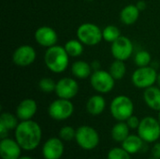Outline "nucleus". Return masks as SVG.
I'll return each mask as SVG.
<instances>
[{"mask_svg":"<svg viewBox=\"0 0 160 159\" xmlns=\"http://www.w3.org/2000/svg\"><path fill=\"white\" fill-rule=\"evenodd\" d=\"M42 139L40 126L33 121H21L15 128V140L24 151H34L38 147Z\"/></svg>","mask_w":160,"mask_h":159,"instance_id":"f257e3e1","label":"nucleus"},{"mask_svg":"<svg viewBox=\"0 0 160 159\" xmlns=\"http://www.w3.org/2000/svg\"><path fill=\"white\" fill-rule=\"evenodd\" d=\"M69 57L64 47L54 45L47 48L44 54V63L50 71L58 74L66 71L69 64Z\"/></svg>","mask_w":160,"mask_h":159,"instance_id":"f03ea898","label":"nucleus"},{"mask_svg":"<svg viewBox=\"0 0 160 159\" xmlns=\"http://www.w3.org/2000/svg\"><path fill=\"white\" fill-rule=\"evenodd\" d=\"M110 112L116 121L126 122L134 113V103L128 96H117L111 102Z\"/></svg>","mask_w":160,"mask_h":159,"instance_id":"7ed1b4c3","label":"nucleus"},{"mask_svg":"<svg viewBox=\"0 0 160 159\" xmlns=\"http://www.w3.org/2000/svg\"><path fill=\"white\" fill-rule=\"evenodd\" d=\"M75 141L82 150L92 151L98 146L100 138L98 132L94 127L82 126L76 129Z\"/></svg>","mask_w":160,"mask_h":159,"instance_id":"20e7f679","label":"nucleus"},{"mask_svg":"<svg viewBox=\"0 0 160 159\" xmlns=\"http://www.w3.org/2000/svg\"><path fill=\"white\" fill-rule=\"evenodd\" d=\"M137 130L138 135L147 143H155L160 138L159 122L152 116L142 118Z\"/></svg>","mask_w":160,"mask_h":159,"instance_id":"39448f33","label":"nucleus"},{"mask_svg":"<svg viewBox=\"0 0 160 159\" xmlns=\"http://www.w3.org/2000/svg\"><path fill=\"white\" fill-rule=\"evenodd\" d=\"M77 37L86 46H96L102 39V30L93 22H84L77 29Z\"/></svg>","mask_w":160,"mask_h":159,"instance_id":"423d86ee","label":"nucleus"},{"mask_svg":"<svg viewBox=\"0 0 160 159\" xmlns=\"http://www.w3.org/2000/svg\"><path fill=\"white\" fill-rule=\"evenodd\" d=\"M158 72L152 67H138L131 76V82L134 86L140 89H146L153 86L158 81Z\"/></svg>","mask_w":160,"mask_h":159,"instance_id":"0eeeda50","label":"nucleus"},{"mask_svg":"<svg viewBox=\"0 0 160 159\" xmlns=\"http://www.w3.org/2000/svg\"><path fill=\"white\" fill-rule=\"evenodd\" d=\"M90 83L98 93L108 94L114 88L115 80L109 71L98 69L95 70L90 76Z\"/></svg>","mask_w":160,"mask_h":159,"instance_id":"6e6552de","label":"nucleus"},{"mask_svg":"<svg viewBox=\"0 0 160 159\" xmlns=\"http://www.w3.org/2000/svg\"><path fill=\"white\" fill-rule=\"evenodd\" d=\"M74 112V105L69 99L59 98L52 101L48 108L49 116L55 121H64L71 117Z\"/></svg>","mask_w":160,"mask_h":159,"instance_id":"1a4fd4ad","label":"nucleus"},{"mask_svg":"<svg viewBox=\"0 0 160 159\" xmlns=\"http://www.w3.org/2000/svg\"><path fill=\"white\" fill-rule=\"evenodd\" d=\"M133 51L134 46L132 41L125 36H121L119 38H117L115 41L112 43L111 52L112 56L116 60H128V58L131 57Z\"/></svg>","mask_w":160,"mask_h":159,"instance_id":"9d476101","label":"nucleus"},{"mask_svg":"<svg viewBox=\"0 0 160 159\" xmlns=\"http://www.w3.org/2000/svg\"><path fill=\"white\" fill-rule=\"evenodd\" d=\"M54 92L59 98L70 100L77 96L79 92V84L73 78H62L56 82Z\"/></svg>","mask_w":160,"mask_h":159,"instance_id":"9b49d317","label":"nucleus"},{"mask_svg":"<svg viewBox=\"0 0 160 159\" xmlns=\"http://www.w3.org/2000/svg\"><path fill=\"white\" fill-rule=\"evenodd\" d=\"M37 57L36 50L30 45L19 46L12 54V61L18 67H28L32 65Z\"/></svg>","mask_w":160,"mask_h":159,"instance_id":"f8f14e48","label":"nucleus"},{"mask_svg":"<svg viewBox=\"0 0 160 159\" xmlns=\"http://www.w3.org/2000/svg\"><path fill=\"white\" fill-rule=\"evenodd\" d=\"M65 151L63 141L60 138L52 137L48 139L41 149L42 156L45 159H60Z\"/></svg>","mask_w":160,"mask_h":159,"instance_id":"ddd939ff","label":"nucleus"},{"mask_svg":"<svg viewBox=\"0 0 160 159\" xmlns=\"http://www.w3.org/2000/svg\"><path fill=\"white\" fill-rule=\"evenodd\" d=\"M35 40L38 45L45 48H50L56 45L58 36L56 31L50 26H41L35 32Z\"/></svg>","mask_w":160,"mask_h":159,"instance_id":"4468645a","label":"nucleus"},{"mask_svg":"<svg viewBox=\"0 0 160 159\" xmlns=\"http://www.w3.org/2000/svg\"><path fill=\"white\" fill-rule=\"evenodd\" d=\"M22 147L16 140L10 138L1 139L0 156L2 159H18L22 155Z\"/></svg>","mask_w":160,"mask_h":159,"instance_id":"2eb2a0df","label":"nucleus"},{"mask_svg":"<svg viewBox=\"0 0 160 159\" xmlns=\"http://www.w3.org/2000/svg\"><path fill=\"white\" fill-rule=\"evenodd\" d=\"M38 112V104L32 98H25L22 100L16 109V116L21 121L32 120Z\"/></svg>","mask_w":160,"mask_h":159,"instance_id":"dca6fc26","label":"nucleus"},{"mask_svg":"<svg viewBox=\"0 0 160 159\" xmlns=\"http://www.w3.org/2000/svg\"><path fill=\"white\" fill-rule=\"evenodd\" d=\"M143 99L145 104L152 110L160 111V88L157 86H151L144 90Z\"/></svg>","mask_w":160,"mask_h":159,"instance_id":"f3484780","label":"nucleus"},{"mask_svg":"<svg viewBox=\"0 0 160 159\" xmlns=\"http://www.w3.org/2000/svg\"><path fill=\"white\" fill-rule=\"evenodd\" d=\"M106 108V100L101 95L92 96L86 102V111L93 116L101 114Z\"/></svg>","mask_w":160,"mask_h":159,"instance_id":"a211bd4d","label":"nucleus"},{"mask_svg":"<svg viewBox=\"0 0 160 159\" xmlns=\"http://www.w3.org/2000/svg\"><path fill=\"white\" fill-rule=\"evenodd\" d=\"M140 12L141 10L136 5H128L122 8L120 12V20L126 25H132L138 21Z\"/></svg>","mask_w":160,"mask_h":159,"instance_id":"6ab92c4d","label":"nucleus"},{"mask_svg":"<svg viewBox=\"0 0 160 159\" xmlns=\"http://www.w3.org/2000/svg\"><path fill=\"white\" fill-rule=\"evenodd\" d=\"M92 67L89 63L82 61V60H79L76 61L72 64L71 66V73L72 75L77 78V79H81V80H84L89 78L92 75Z\"/></svg>","mask_w":160,"mask_h":159,"instance_id":"aec40b11","label":"nucleus"},{"mask_svg":"<svg viewBox=\"0 0 160 159\" xmlns=\"http://www.w3.org/2000/svg\"><path fill=\"white\" fill-rule=\"evenodd\" d=\"M143 143V140L139 135H129L122 142V147L130 155H135L142 149Z\"/></svg>","mask_w":160,"mask_h":159,"instance_id":"412c9836","label":"nucleus"},{"mask_svg":"<svg viewBox=\"0 0 160 159\" xmlns=\"http://www.w3.org/2000/svg\"><path fill=\"white\" fill-rule=\"evenodd\" d=\"M130 128L128 127L127 122L124 121H118L112 128L111 135L114 142L122 143L130 134H129Z\"/></svg>","mask_w":160,"mask_h":159,"instance_id":"4be33fe9","label":"nucleus"},{"mask_svg":"<svg viewBox=\"0 0 160 159\" xmlns=\"http://www.w3.org/2000/svg\"><path fill=\"white\" fill-rule=\"evenodd\" d=\"M65 50L70 57H79L83 52V43L79 39H70L64 45Z\"/></svg>","mask_w":160,"mask_h":159,"instance_id":"5701e85b","label":"nucleus"},{"mask_svg":"<svg viewBox=\"0 0 160 159\" xmlns=\"http://www.w3.org/2000/svg\"><path fill=\"white\" fill-rule=\"evenodd\" d=\"M109 72L114 78L115 81L116 80H122L125 77L126 73H127V67H126L125 61L115 59L111 64Z\"/></svg>","mask_w":160,"mask_h":159,"instance_id":"b1692460","label":"nucleus"},{"mask_svg":"<svg viewBox=\"0 0 160 159\" xmlns=\"http://www.w3.org/2000/svg\"><path fill=\"white\" fill-rule=\"evenodd\" d=\"M18 117L10 112H2L0 115V126L5 127L8 130H13L19 125Z\"/></svg>","mask_w":160,"mask_h":159,"instance_id":"393cba45","label":"nucleus"},{"mask_svg":"<svg viewBox=\"0 0 160 159\" xmlns=\"http://www.w3.org/2000/svg\"><path fill=\"white\" fill-rule=\"evenodd\" d=\"M102 36H103L104 40H106L107 42L112 43L113 41H115L117 38L121 37V32L117 26L108 25L102 30Z\"/></svg>","mask_w":160,"mask_h":159,"instance_id":"a878e982","label":"nucleus"},{"mask_svg":"<svg viewBox=\"0 0 160 159\" xmlns=\"http://www.w3.org/2000/svg\"><path fill=\"white\" fill-rule=\"evenodd\" d=\"M151 60H152V57H151L150 52L144 50L137 52L134 57V63L136 64L138 67L149 66V64L151 63Z\"/></svg>","mask_w":160,"mask_h":159,"instance_id":"bb28decb","label":"nucleus"},{"mask_svg":"<svg viewBox=\"0 0 160 159\" xmlns=\"http://www.w3.org/2000/svg\"><path fill=\"white\" fill-rule=\"evenodd\" d=\"M107 159H131V155L123 147H114L108 152Z\"/></svg>","mask_w":160,"mask_h":159,"instance_id":"cd10ccee","label":"nucleus"},{"mask_svg":"<svg viewBox=\"0 0 160 159\" xmlns=\"http://www.w3.org/2000/svg\"><path fill=\"white\" fill-rule=\"evenodd\" d=\"M58 135L63 142H71L76 137V130L70 126H65L59 130Z\"/></svg>","mask_w":160,"mask_h":159,"instance_id":"c85d7f7f","label":"nucleus"},{"mask_svg":"<svg viewBox=\"0 0 160 159\" xmlns=\"http://www.w3.org/2000/svg\"><path fill=\"white\" fill-rule=\"evenodd\" d=\"M55 86H56V82L51 78H42L38 82L39 89L46 94H50L55 91Z\"/></svg>","mask_w":160,"mask_h":159,"instance_id":"c756f323","label":"nucleus"},{"mask_svg":"<svg viewBox=\"0 0 160 159\" xmlns=\"http://www.w3.org/2000/svg\"><path fill=\"white\" fill-rule=\"evenodd\" d=\"M126 122H127V124H128V127L130 129H138V127L140 126V123H141V120L137 116L131 115Z\"/></svg>","mask_w":160,"mask_h":159,"instance_id":"7c9ffc66","label":"nucleus"},{"mask_svg":"<svg viewBox=\"0 0 160 159\" xmlns=\"http://www.w3.org/2000/svg\"><path fill=\"white\" fill-rule=\"evenodd\" d=\"M152 155L153 157L160 159V142H155L152 148Z\"/></svg>","mask_w":160,"mask_h":159,"instance_id":"2f4dec72","label":"nucleus"},{"mask_svg":"<svg viewBox=\"0 0 160 159\" xmlns=\"http://www.w3.org/2000/svg\"><path fill=\"white\" fill-rule=\"evenodd\" d=\"M136 6H137V7H138L141 11H142V10H144V9L146 8V3H145V1H143V0L138 1L137 4H136Z\"/></svg>","mask_w":160,"mask_h":159,"instance_id":"473e14b6","label":"nucleus"},{"mask_svg":"<svg viewBox=\"0 0 160 159\" xmlns=\"http://www.w3.org/2000/svg\"><path fill=\"white\" fill-rule=\"evenodd\" d=\"M91 67H92V68H93L94 70H98V69H100V63H99L98 61L95 60V61L92 62Z\"/></svg>","mask_w":160,"mask_h":159,"instance_id":"72a5a7b5","label":"nucleus"},{"mask_svg":"<svg viewBox=\"0 0 160 159\" xmlns=\"http://www.w3.org/2000/svg\"><path fill=\"white\" fill-rule=\"evenodd\" d=\"M18 159H33L32 157H28V156H21Z\"/></svg>","mask_w":160,"mask_h":159,"instance_id":"f704fd0d","label":"nucleus"},{"mask_svg":"<svg viewBox=\"0 0 160 159\" xmlns=\"http://www.w3.org/2000/svg\"><path fill=\"white\" fill-rule=\"evenodd\" d=\"M157 82H158V87L160 88V73H158V81H157Z\"/></svg>","mask_w":160,"mask_h":159,"instance_id":"c9c22d12","label":"nucleus"},{"mask_svg":"<svg viewBox=\"0 0 160 159\" xmlns=\"http://www.w3.org/2000/svg\"><path fill=\"white\" fill-rule=\"evenodd\" d=\"M158 122H159V124H160V111L158 112Z\"/></svg>","mask_w":160,"mask_h":159,"instance_id":"e433bc0d","label":"nucleus"},{"mask_svg":"<svg viewBox=\"0 0 160 159\" xmlns=\"http://www.w3.org/2000/svg\"><path fill=\"white\" fill-rule=\"evenodd\" d=\"M86 1H90L91 2V1H94V0H86Z\"/></svg>","mask_w":160,"mask_h":159,"instance_id":"4c0bfd02","label":"nucleus"},{"mask_svg":"<svg viewBox=\"0 0 160 159\" xmlns=\"http://www.w3.org/2000/svg\"><path fill=\"white\" fill-rule=\"evenodd\" d=\"M149 159H158V158H155V157H152V158H149Z\"/></svg>","mask_w":160,"mask_h":159,"instance_id":"58836bf2","label":"nucleus"}]
</instances>
